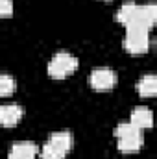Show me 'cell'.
<instances>
[{
  "instance_id": "obj_13",
  "label": "cell",
  "mask_w": 157,
  "mask_h": 159,
  "mask_svg": "<svg viewBox=\"0 0 157 159\" xmlns=\"http://www.w3.org/2000/svg\"><path fill=\"white\" fill-rule=\"evenodd\" d=\"M39 156L41 159H65V152L63 150H59V148H56L52 143H44L43 144V148H41V152H39Z\"/></svg>"
},
{
  "instance_id": "obj_4",
  "label": "cell",
  "mask_w": 157,
  "mask_h": 159,
  "mask_svg": "<svg viewBox=\"0 0 157 159\" xmlns=\"http://www.w3.org/2000/svg\"><path fill=\"white\" fill-rule=\"evenodd\" d=\"M150 32H139V30H126L124 37V50L129 54H146L150 48Z\"/></svg>"
},
{
  "instance_id": "obj_1",
  "label": "cell",
  "mask_w": 157,
  "mask_h": 159,
  "mask_svg": "<svg viewBox=\"0 0 157 159\" xmlns=\"http://www.w3.org/2000/svg\"><path fill=\"white\" fill-rule=\"evenodd\" d=\"M115 137H117V146L120 152L131 154L142 148V129L133 126L131 122H118L115 128Z\"/></svg>"
},
{
  "instance_id": "obj_12",
  "label": "cell",
  "mask_w": 157,
  "mask_h": 159,
  "mask_svg": "<svg viewBox=\"0 0 157 159\" xmlns=\"http://www.w3.org/2000/svg\"><path fill=\"white\" fill-rule=\"evenodd\" d=\"M17 89V81L11 74H4L0 72V96H9L13 94V91Z\"/></svg>"
},
{
  "instance_id": "obj_3",
  "label": "cell",
  "mask_w": 157,
  "mask_h": 159,
  "mask_svg": "<svg viewBox=\"0 0 157 159\" xmlns=\"http://www.w3.org/2000/svg\"><path fill=\"white\" fill-rule=\"evenodd\" d=\"M157 20V6L155 2H148L137 7L133 19L126 24V30H139V32H150Z\"/></svg>"
},
{
  "instance_id": "obj_11",
  "label": "cell",
  "mask_w": 157,
  "mask_h": 159,
  "mask_svg": "<svg viewBox=\"0 0 157 159\" xmlns=\"http://www.w3.org/2000/svg\"><path fill=\"white\" fill-rule=\"evenodd\" d=\"M137 7H139V4H137V2H133V0L124 2V4L118 7V11H117V20L120 22V24H124V26H126V24L133 19V15H135Z\"/></svg>"
},
{
  "instance_id": "obj_6",
  "label": "cell",
  "mask_w": 157,
  "mask_h": 159,
  "mask_svg": "<svg viewBox=\"0 0 157 159\" xmlns=\"http://www.w3.org/2000/svg\"><path fill=\"white\" fill-rule=\"evenodd\" d=\"M39 154L35 143L32 141H19L13 143L9 152H7V159H35Z\"/></svg>"
},
{
  "instance_id": "obj_10",
  "label": "cell",
  "mask_w": 157,
  "mask_h": 159,
  "mask_svg": "<svg viewBox=\"0 0 157 159\" xmlns=\"http://www.w3.org/2000/svg\"><path fill=\"white\" fill-rule=\"evenodd\" d=\"M137 91L141 96H154L157 93V76L155 74H144L137 81Z\"/></svg>"
},
{
  "instance_id": "obj_2",
  "label": "cell",
  "mask_w": 157,
  "mask_h": 159,
  "mask_svg": "<svg viewBox=\"0 0 157 159\" xmlns=\"http://www.w3.org/2000/svg\"><path fill=\"white\" fill-rule=\"evenodd\" d=\"M78 65L79 61L74 54H70L67 50H59L57 54H54V57L48 63V74L56 80H61L69 74H72L78 69Z\"/></svg>"
},
{
  "instance_id": "obj_7",
  "label": "cell",
  "mask_w": 157,
  "mask_h": 159,
  "mask_svg": "<svg viewBox=\"0 0 157 159\" xmlns=\"http://www.w3.org/2000/svg\"><path fill=\"white\" fill-rule=\"evenodd\" d=\"M22 115H24V109L19 104H2L0 106V124L6 128H13L22 119Z\"/></svg>"
},
{
  "instance_id": "obj_14",
  "label": "cell",
  "mask_w": 157,
  "mask_h": 159,
  "mask_svg": "<svg viewBox=\"0 0 157 159\" xmlns=\"http://www.w3.org/2000/svg\"><path fill=\"white\" fill-rule=\"evenodd\" d=\"M13 15V0H0V17Z\"/></svg>"
},
{
  "instance_id": "obj_9",
  "label": "cell",
  "mask_w": 157,
  "mask_h": 159,
  "mask_svg": "<svg viewBox=\"0 0 157 159\" xmlns=\"http://www.w3.org/2000/svg\"><path fill=\"white\" fill-rule=\"evenodd\" d=\"M48 143H52L56 148H59L65 154H69L70 148H72V144H74V137H72L70 131H54L48 137Z\"/></svg>"
},
{
  "instance_id": "obj_5",
  "label": "cell",
  "mask_w": 157,
  "mask_h": 159,
  "mask_svg": "<svg viewBox=\"0 0 157 159\" xmlns=\"http://www.w3.org/2000/svg\"><path fill=\"white\" fill-rule=\"evenodd\" d=\"M118 81V74L113 69H107V67H98L94 69L91 74H89V83L92 89L96 91H107V89H113Z\"/></svg>"
},
{
  "instance_id": "obj_8",
  "label": "cell",
  "mask_w": 157,
  "mask_h": 159,
  "mask_svg": "<svg viewBox=\"0 0 157 159\" xmlns=\"http://www.w3.org/2000/svg\"><path fill=\"white\" fill-rule=\"evenodd\" d=\"M129 122H131L133 126H137L139 129H146V128H152V124H154V115H152V111H150L148 107L137 106V107L131 111Z\"/></svg>"
}]
</instances>
